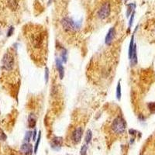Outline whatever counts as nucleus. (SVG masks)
Masks as SVG:
<instances>
[{
  "instance_id": "nucleus-12",
  "label": "nucleus",
  "mask_w": 155,
  "mask_h": 155,
  "mask_svg": "<svg viewBox=\"0 0 155 155\" xmlns=\"http://www.w3.org/2000/svg\"><path fill=\"white\" fill-rule=\"evenodd\" d=\"M135 8H136V5L134 3H130L127 5V16L129 17L133 12H134Z\"/></svg>"
},
{
  "instance_id": "nucleus-9",
  "label": "nucleus",
  "mask_w": 155,
  "mask_h": 155,
  "mask_svg": "<svg viewBox=\"0 0 155 155\" xmlns=\"http://www.w3.org/2000/svg\"><path fill=\"white\" fill-rule=\"evenodd\" d=\"M21 150L25 155H32V154H33V146L29 143H24L21 147Z\"/></svg>"
},
{
  "instance_id": "nucleus-20",
  "label": "nucleus",
  "mask_w": 155,
  "mask_h": 155,
  "mask_svg": "<svg viewBox=\"0 0 155 155\" xmlns=\"http://www.w3.org/2000/svg\"><path fill=\"white\" fill-rule=\"evenodd\" d=\"M134 15H135V12L131 14V17H130V22H129V28H128V31L130 30V29H131V26L133 25V19H134Z\"/></svg>"
},
{
  "instance_id": "nucleus-23",
  "label": "nucleus",
  "mask_w": 155,
  "mask_h": 155,
  "mask_svg": "<svg viewBox=\"0 0 155 155\" xmlns=\"http://www.w3.org/2000/svg\"><path fill=\"white\" fill-rule=\"evenodd\" d=\"M13 31H14V28H13V26H11L10 28L9 29V30H8V33H7L8 37H10V36L13 34Z\"/></svg>"
},
{
  "instance_id": "nucleus-5",
  "label": "nucleus",
  "mask_w": 155,
  "mask_h": 155,
  "mask_svg": "<svg viewBox=\"0 0 155 155\" xmlns=\"http://www.w3.org/2000/svg\"><path fill=\"white\" fill-rule=\"evenodd\" d=\"M3 68L6 71H9L11 69H13L14 67V64H15V59L13 54L10 52L5 53V55L3 56Z\"/></svg>"
},
{
  "instance_id": "nucleus-10",
  "label": "nucleus",
  "mask_w": 155,
  "mask_h": 155,
  "mask_svg": "<svg viewBox=\"0 0 155 155\" xmlns=\"http://www.w3.org/2000/svg\"><path fill=\"white\" fill-rule=\"evenodd\" d=\"M55 64H56V68L58 69V71L60 79H62L64 76V69L62 61L60 58H57L56 61H55Z\"/></svg>"
},
{
  "instance_id": "nucleus-2",
  "label": "nucleus",
  "mask_w": 155,
  "mask_h": 155,
  "mask_svg": "<svg viewBox=\"0 0 155 155\" xmlns=\"http://www.w3.org/2000/svg\"><path fill=\"white\" fill-rule=\"evenodd\" d=\"M46 35L41 30H37L30 37V43L31 47L36 49H41L44 46Z\"/></svg>"
},
{
  "instance_id": "nucleus-7",
  "label": "nucleus",
  "mask_w": 155,
  "mask_h": 155,
  "mask_svg": "<svg viewBox=\"0 0 155 155\" xmlns=\"http://www.w3.org/2000/svg\"><path fill=\"white\" fill-rule=\"evenodd\" d=\"M116 32V29L115 27H111L109 29L108 33H107L106 36V38H105V43L106 45H110L112 43V41L115 39Z\"/></svg>"
},
{
  "instance_id": "nucleus-24",
  "label": "nucleus",
  "mask_w": 155,
  "mask_h": 155,
  "mask_svg": "<svg viewBox=\"0 0 155 155\" xmlns=\"http://www.w3.org/2000/svg\"><path fill=\"white\" fill-rule=\"evenodd\" d=\"M36 136H37V130H34V131H33V140H35Z\"/></svg>"
},
{
  "instance_id": "nucleus-21",
  "label": "nucleus",
  "mask_w": 155,
  "mask_h": 155,
  "mask_svg": "<svg viewBox=\"0 0 155 155\" xmlns=\"http://www.w3.org/2000/svg\"><path fill=\"white\" fill-rule=\"evenodd\" d=\"M44 77H45V81H46V83L48 81V79H49V70L48 68L46 67V68H45V73H44Z\"/></svg>"
},
{
  "instance_id": "nucleus-14",
  "label": "nucleus",
  "mask_w": 155,
  "mask_h": 155,
  "mask_svg": "<svg viewBox=\"0 0 155 155\" xmlns=\"http://www.w3.org/2000/svg\"><path fill=\"white\" fill-rule=\"evenodd\" d=\"M92 137V131L89 130L87 131L86 134H85V143H89L91 142Z\"/></svg>"
},
{
  "instance_id": "nucleus-16",
  "label": "nucleus",
  "mask_w": 155,
  "mask_h": 155,
  "mask_svg": "<svg viewBox=\"0 0 155 155\" xmlns=\"http://www.w3.org/2000/svg\"><path fill=\"white\" fill-rule=\"evenodd\" d=\"M32 136H33V132H31V131H28V132L26 133L25 137H24V141H25V143L30 142V140Z\"/></svg>"
},
{
  "instance_id": "nucleus-4",
  "label": "nucleus",
  "mask_w": 155,
  "mask_h": 155,
  "mask_svg": "<svg viewBox=\"0 0 155 155\" xmlns=\"http://www.w3.org/2000/svg\"><path fill=\"white\" fill-rule=\"evenodd\" d=\"M61 25H62V27L66 31L74 32V31L78 30L80 28L81 23L74 21V20H72L71 18L65 17L61 20Z\"/></svg>"
},
{
  "instance_id": "nucleus-11",
  "label": "nucleus",
  "mask_w": 155,
  "mask_h": 155,
  "mask_svg": "<svg viewBox=\"0 0 155 155\" xmlns=\"http://www.w3.org/2000/svg\"><path fill=\"white\" fill-rule=\"evenodd\" d=\"M37 124V118L35 115L31 113L28 116V127L29 128H35Z\"/></svg>"
},
{
  "instance_id": "nucleus-22",
  "label": "nucleus",
  "mask_w": 155,
  "mask_h": 155,
  "mask_svg": "<svg viewBox=\"0 0 155 155\" xmlns=\"http://www.w3.org/2000/svg\"><path fill=\"white\" fill-rule=\"evenodd\" d=\"M0 140H6V135L3 133V131L0 129Z\"/></svg>"
},
{
  "instance_id": "nucleus-8",
  "label": "nucleus",
  "mask_w": 155,
  "mask_h": 155,
  "mask_svg": "<svg viewBox=\"0 0 155 155\" xmlns=\"http://www.w3.org/2000/svg\"><path fill=\"white\" fill-rule=\"evenodd\" d=\"M63 144V138L55 137L52 139L51 141V148L54 150H59Z\"/></svg>"
},
{
  "instance_id": "nucleus-1",
  "label": "nucleus",
  "mask_w": 155,
  "mask_h": 155,
  "mask_svg": "<svg viewBox=\"0 0 155 155\" xmlns=\"http://www.w3.org/2000/svg\"><path fill=\"white\" fill-rule=\"evenodd\" d=\"M112 13V3L109 0H105L100 3L96 10V17L101 20L109 18Z\"/></svg>"
},
{
  "instance_id": "nucleus-13",
  "label": "nucleus",
  "mask_w": 155,
  "mask_h": 155,
  "mask_svg": "<svg viewBox=\"0 0 155 155\" xmlns=\"http://www.w3.org/2000/svg\"><path fill=\"white\" fill-rule=\"evenodd\" d=\"M61 59L62 62L65 63L68 60V51H67L66 49L62 48L61 52Z\"/></svg>"
},
{
  "instance_id": "nucleus-19",
  "label": "nucleus",
  "mask_w": 155,
  "mask_h": 155,
  "mask_svg": "<svg viewBox=\"0 0 155 155\" xmlns=\"http://www.w3.org/2000/svg\"><path fill=\"white\" fill-rule=\"evenodd\" d=\"M87 150H88V146L86 144L83 145L81 148V155H86Z\"/></svg>"
},
{
  "instance_id": "nucleus-6",
  "label": "nucleus",
  "mask_w": 155,
  "mask_h": 155,
  "mask_svg": "<svg viewBox=\"0 0 155 155\" xmlns=\"http://www.w3.org/2000/svg\"><path fill=\"white\" fill-rule=\"evenodd\" d=\"M83 134V130L81 127H78L73 131L71 134V140L74 143H79L81 140V137Z\"/></svg>"
},
{
  "instance_id": "nucleus-25",
  "label": "nucleus",
  "mask_w": 155,
  "mask_h": 155,
  "mask_svg": "<svg viewBox=\"0 0 155 155\" xmlns=\"http://www.w3.org/2000/svg\"><path fill=\"white\" fill-rule=\"evenodd\" d=\"M124 1H125V2H127V0H124Z\"/></svg>"
},
{
  "instance_id": "nucleus-17",
  "label": "nucleus",
  "mask_w": 155,
  "mask_h": 155,
  "mask_svg": "<svg viewBox=\"0 0 155 155\" xmlns=\"http://www.w3.org/2000/svg\"><path fill=\"white\" fill-rule=\"evenodd\" d=\"M41 132H40L39 133L38 137H37V142H36L35 148H34V153H37V151L39 144H40V142H41Z\"/></svg>"
},
{
  "instance_id": "nucleus-3",
  "label": "nucleus",
  "mask_w": 155,
  "mask_h": 155,
  "mask_svg": "<svg viewBox=\"0 0 155 155\" xmlns=\"http://www.w3.org/2000/svg\"><path fill=\"white\" fill-rule=\"evenodd\" d=\"M111 129L112 132L116 134H122L127 129V122L121 116L115 118L111 124Z\"/></svg>"
},
{
  "instance_id": "nucleus-15",
  "label": "nucleus",
  "mask_w": 155,
  "mask_h": 155,
  "mask_svg": "<svg viewBox=\"0 0 155 155\" xmlns=\"http://www.w3.org/2000/svg\"><path fill=\"white\" fill-rule=\"evenodd\" d=\"M121 95H122V93H121V84H120V81H119L116 86V99L118 100H120L121 99Z\"/></svg>"
},
{
  "instance_id": "nucleus-18",
  "label": "nucleus",
  "mask_w": 155,
  "mask_h": 155,
  "mask_svg": "<svg viewBox=\"0 0 155 155\" xmlns=\"http://www.w3.org/2000/svg\"><path fill=\"white\" fill-rule=\"evenodd\" d=\"M148 109L150 111V112L154 113L155 112V102H150L148 104Z\"/></svg>"
}]
</instances>
